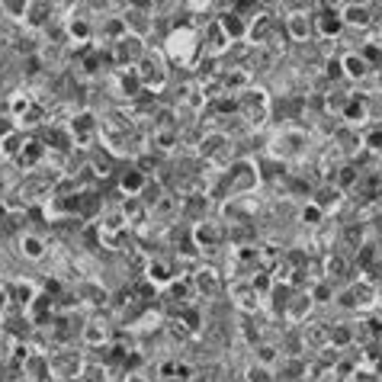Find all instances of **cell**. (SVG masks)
<instances>
[{"instance_id": "obj_28", "label": "cell", "mask_w": 382, "mask_h": 382, "mask_svg": "<svg viewBox=\"0 0 382 382\" xmlns=\"http://www.w3.org/2000/svg\"><path fill=\"white\" fill-rule=\"evenodd\" d=\"M125 382H145V379H141L139 373H132V376H129V379H125Z\"/></svg>"}, {"instance_id": "obj_21", "label": "cell", "mask_w": 382, "mask_h": 382, "mask_svg": "<svg viewBox=\"0 0 382 382\" xmlns=\"http://www.w3.org/2000/svg\"><path fill=\"white\" fill-rule=\"evenodd\" d=\"M77 382H106V369H100V366H83L81 376H77Z\"/></svg>"}, {"instance_id": "obj_27", "label": "cell", "mask_w": 382, "mask_h": 382, "mask_svg": "<svg viewBox=\"0 0 382 382\" xmlns=\"http://www.w3.org/2000/svg\"><path fill=\"white\" fill-rule=\"evenodd\" d=\"M187 4H190V7H206L209 0H187Z\"/></svg>"}, {"instance_id": "obj_19", "label": "cell", "mask_w": 382, "mask_h": 382, "mask_svg": "<svg viewBox=\"0 0 382 382\" xmlns=\"http://www.w3.org/2000/svg\"><path fill=\"white\" fill-rule=\"evenodd\" d=\"M0 7L7 10V16H13V20H26L29 0H0Z\"/></svg>"}, {"instance_id": "obj_4", "label": "cell", "mask_w": 382, "mask_h": 382, "mask_svg": "<svg viewBox=\"0 0 382 382\" xmlns=\"http://www.w3.org/2000/svg\"><path fill=\"white\" fill-rule=\"evenodd\" d=\"M286 33H289V39L306 42L308 33H312V16H308L306 10H292V13L286 16Z\"/></svg>"}, {"instance_id": "obj_3", "label": "cell", "mask_w": 382, "mask_h": 382, "mask_svg": "<svg viewBox=\"0 0 382 382\" xmlns=\"http://www.w3.org/2000/svg\"><path fill=\"white\" fill-rule=\"evenodd\" d=\"M112 58H116L119 64H139L141 58H145V45H141V35H129V33H125L122 39H116Z\"/></svg>"}, {"instance_id": "obj_7", "label": "cell", "mask_w": 382, "mask_h": 382, "mask_svg": "<svg viewBox=\"0 0 382 382\" xmlns=\"http://www.w3.org/2000/svg\"><path fill=\"white\" fill-rule=\"evenodd\" d=\"M228 180H231V190H235V193H248V190L257 183V174L250 170V164H235Z\"/></svg>"}, {"instance_id": "obj_22", "label": "cell", "mask_w": 382, "mask_h": 382, "mask_svg": "<svg viewBox=\"0 0 382 382\" xmlns=\"http://www.w3.org/2000/svg\"><path fill=\"white\" fill-rule=\"evenodd\" d=\"M328 279H341L344 277V270H347V264H344L341 257H328Z\"/></svg>"}, {"instance_id": "obj_15", "label": "cell", "mask_w": 382, "mask_h": 382, "mask_svg": "<svg viewBox=\"0 0 382 382\" xmlns=\"http://www.w3.org/2000/svg\"><path fill=\"white\" fill-rule=\"evenodd\" d=\"M315 26H318V33H325V35H334L337 29H341V16L334 13V10H321V13H315Z\"/></svg>"}, {"instance_id": "obj_26", "label": "cell", "mask_w": 382, "mask_h": 382, "mask_svg": "<svg viewBox=\"0 0 382 382\" xmlns=\"http://www.w3.org/2000/svg\"><path fill=\"white\" fill-rule=\"evenodd\" d=\"M369 148H373V151H379V148H382V132H373V135H369Z\"/></svg>"}, {"instance_id": "obj_10", "label": "cell", "mask_w": 382, "mask_h": 382, "mask_svg": "<svg viewBox=\"0 0 382 382\" xmlns=\"http://www.w3.org/2000/svg\"><path fill=\"white\" fill-rule=\"evenodd\" d=\"M193 289L196 292H206V296H219V277L216 270H199L193 277Z\"/></svg>"}, {"instance_id": "obj_2", "label": "cell", "mask_w": 382, "mask_h": 382, "mask_svg": "<svg viewBox=\"0 0 382 382\" xmlns=\"http://www.w3.org/2000/svg\"><path fill=\"white\" fill-rule=\"evenodd\" d=\"M83 369L81 357H77V350H58V354L49 357V373H55L58 379H77Z\"/></svg>"}, {"instance_id": "obj_13", "label": "cell", "mask_w": 382, "mask_h": 382, "mask_svg": "<svg viewBox=\"0 0 382 382\" xmlns=\"http://www.w3.org/2000/svg\"><path fill=\"white\" fill-rule=\"evenodd\" d=\"M119 183H122V190H129V193H132V196H139L141 190H145L148 177L141 174L139 167H129V170H125V174H122V180H119Z\"/></svg>"}, {"instance_id": "obj_20", "label": "cell", "mask_w": 382, "mask_h": 382, "mask_svg": "<svg viewBox=\"0 0 382 382\" xmlns=\"http://www.w3.org/2000/svg\"><path fill=\"white\" fill-rule=\"evenodd\" d=\"M248 382H277V376H273L267 366H260V363H257V366L248 369Z\"/></svg>"}, {"instance_id": "obj_11", "label": "cell", "mask_w": 382, "mask_h": 382, "mask_svg": "<svg viewBox=\"0 0 382 382\" xmlns=\"http://www.w3.org/2000/svg\"><path fill=\"white\" fill-rule=\"evenodd\" d=\"M148 279L158 283V286H167L170 279H174V270H170L167 260H148Z\"/></svg>"}, {"instance_id": "obj_8", "label": "cell", "mask_w": 382, "mask_h": 382, "mask_svg": "<svg viewBox=\"0 0 382 382\" xmlns=\"http://www.w3.org/2000/svg\"><path fill=\"white\" fill-rule=\"evenodd\" d=\"M161 379L164 382H193L196 373L187 363H164V366H161Z\"/></svg>"}, {"instance_id": "obj_9", "label": "cell", "mask_w": 382, "mask_h": 382, "mask_svg": "<svg viewBox=\"0 0 382 382\" xmlns=\"http://www.w3.org/2000/svg\"><path fill=\"white\" fill-rule=\"evenodd\" d=\"M341 68L347 77H366L369 74V62L360 55V52H350V55L341 58Z\"/></svg>"}, {"instance_id": "obj_5", "label": "cell", "mask_w": 382, "mask_h": 382, "mask_svg": "<svg viewBox=\"0 0 382 382\" xmlns=\"http://www.w3.org/2000/svg\"><path fill=\"white\" fill-rule=\"evenodd\" d=\"M20 254L29 260H42L45 254H49V244L42 241L39 235H33V231H26V235H20Z\"/></svg>"}, {"instance_id": "obj_24", "label": "cell", "mask_w": 382, "mask_h": 382, "mask_svg": "<svg viewBox=\"0 0 382 382\" xmlns=\"http://www.w3.org/2000/svg\"><path fill=\"white\" fill-rule=\"evenodd\" d=\"M363 112H366V110H363V103L357 106V100H354V103H350L347 110H344V116H347V122H360V119H363Z\"/></svg>"}, {"instance_id": "obj_17", "label": "cell", "mask_w": 382, "mask_h": 382, "mask_svg": "<svg viewBox=\"0 0 382 382\" xmlns=\"http://www.w3.org/2000/svg\"><path fill=\"white\" fill-rule=\"evenodd\" d=\"M23 145H26V139H23L20 132H10L0 139V154H7V158H20Z\"/></svg>"}, {"instance_id": "obj_14", "label": "cell", "mask_w": 382, "mask_h": 382, "mask_svg": "<svg viewBox=\"0 0 382 382\" xmlns=\"http://www.w3.org/2000/svg\"><path fill=\"white\" fill-rule=\"evenodd\" d=\"M106 337H110V328H106L100 318H93L91 325H87V331H83V341L91 344V347H103Z\"/></svg>"}, {"instance_id": "obj_12", "label": "cell", "mask_w": 382, "mask_h": 382, "mask_svg": "<svg viewBox=\"0 0 382 382\" xmlns=\"http://www.w3.org/2000/svg\"><path fill=\"white\" fill-rule=\"evenodd\" d=\"M341 20L347 23V26H369V7H360V4H347V10L341 13Z\"/></svg>"}, {"instance_id": "obj_18", "label": "cell", "mask_w": 382, "mask_h": 382, "mask_svg": "<svg viewBox=\"0 0 382 382\" xmlns=\"http://www.w3.org/2000/svg\"><path fill=\"white\" fill-rule=\"evenodd\" d=\"M196 241H199V248H216L219 244V225H199L196 228Z\"/></svg>"}, {"instance_id": "obj_25", "label": "cell", "mask_w": 382, "mask_h": 382, "mask_svg": "<svg viewBox=\"0 0 382 382\" xmlns=\"http://www.w3.org/2000/svg\"><path fill=\"white\" fill-rule=\"evenodd\" d=\"M10 306V283H0V315Z\"/></svg>"}, {"instance_id": "obj_1", "label": "cell", "mask_w": 382, "mask_h": 382, "mask_svg": "<svg viewBox=\"0 0 382 382\" xmlns=\"http://www.w3.org/2000/svg\"><path fill=\"white\" fill-rule=\"evenodd\" d=\"M135 77H139L141 83H145L148 91H158L161 83L167 81V64H164V58L161 55H154V58H141L139 64H135Z\"/></svg>"}, {"instance_id": "obj_6", "label": "cell", "mask_w": 382, "mask_h": 382, "mask_svg": "<svg viewBox=\"0 0 382 382\" xmlns=\"http://www.w3.org/2000/svg\"><path fill=\"white\" fill-rule=\"evenodd\" d=\"M219 26H222V33L228 35L231 42H235V39H244V33H248V26H244L241 13H235V10H225V13H219Z\"/></svg>"}, {"instance_id": "obj_23", "label": "cell", "mask_w": 382, "mask_h": 382, "mask_svg": "<svg viewBox=\"0 0 382 382\" xmlns=\"http://www.w3.org/2000/svg\"><path fill=\"white\" fill-rule=\"evenodd\" d=\"M321 212H325V209L315 206V202H312V206L302 209V222H308V225H321Z\"/></svg>"}, {"instance_id": "obj_16", "label": "cell", "mask_w": 382, "mask_h": 382, "mask_svg": "<svg viewBox=\"0 0 382 382\" xmlns=\"http://www.w3.org/2000/svg\"><path fill=\"white\" fill-rule=\"evenodd\" d=\"M49 10H52L49 0H35V4H29L26 7V23L29 26H42V23L49 20Z\"/></svg>"}]
</instances>
